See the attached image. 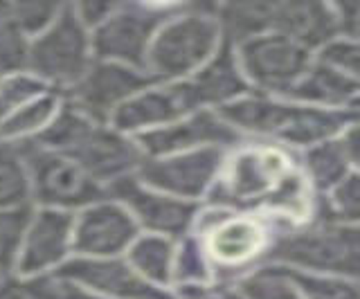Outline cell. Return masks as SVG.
I'll list each match as a JSON object with an SVG mask.
<instances>
[{
  "label": "cell",
  "instance_id": "22",
  "mask_svg": "<svg viewBox=\"0 0 360 299\" xmlns=\"http://www.w3.org/2000/svg\"><path fill=\"white\" fill-rule=\"evenodd\" d=\"M286 102L315 108L349 110L358 108V79L315 61L309 72L286 93Z\"/></svg>",
  "mask_w": 360,
  "mask_h": 299
},
{
  "label": "cell",
  "instance_id": "28",
  "mask_svg": "<svg viewBox=\"0 0 360 299\" xmlns=\"http://www.w3.org/2000/svg\"><path fill=\"white\" fill-rule=\"evenodd\" d=\"M214 281L212 265L205 257L196 234H185L176 241L174 268H172V288L174 286H210Z\"/></svg>",
  "mask_w": 360,
  "mask_h": 299
},
{
  "label": "cell",
  "instance_id": "15",
  "mask_svg": "<svg viewBox=\"0 0 360 299\" xmlns=\"http://www.w3.org/2000/svg\"><path fill=\"white\" fill-rule=\"evenodd\" d=\"M202 110L198 93L189 79L172 84H153L146 91L124 102L110 117V126L124 135L155 131L185 119L187 115Z\"/></svg>",
  "mask_w": 360,
  "mask_h": 299
},
{
  "label": "cell",
  "instance_id": "8",
  "mask_svg": "<svg viewBox=\"0 0 360 299\" xmlns=\"http://www.w3.org/2000/svg\"><path fill=\"white\" fill-rule=\"evenodd\" d=\"M183 7L185 5L120 3L104 23L90 29L93 61L120 63L146 72V52L155 32Z\"/></svg>",
  "mask_w": 360,
  "mask_h": 299
},
{
  "label": "cell",
  "instance_id": "31",
  "mask_svg": "<svg viewBox=\"0 0 360 299\" xmlns=\"http://www.w3.org/2000/svg\"><path fill=\"white\" fill-rule=\"evenodd\" d=\"M32 212V205L0 209V272L3 274H11L16 268V257L30 225Z\"/></svg>",
  "mask_w": 360,
  "mask_h": 299
},
{
  "label": "cell",
  "instance_id": "25",
  "mask_svg": "<svg viewBox=\"0 0 360 299\" xmlns=\"http://www.w3.org/2000/svg\"><path fill=\"white\" fill-rule=\"evenodd\" d=\"M63 102V95L50 91L41 95L39 99L25 104L18 108L16 113H11L7 119L0 121V142L7 144H18L39 138L45 131V126L54 119V115L59 113Z\"/></svg>",
  "mask_w": 360,
  "mask_h": 299
},
{
  "label": "cell",
  "instance_id": "34",
  "mask_svg": "<svg viewBox=\"0 0 360 299\" xmlns=\"http://www.w3.org/2000/svg\"><path fill=\"white\" fill-rule=\"evenodd\" d=\"M11 14H14L18 27L25 32V36L32 41L48 27L59 14V3H41V0H20V3H9Z\"/></svg>",
  "mask_w": 360,
  "mask_h": 299
},
{
  "label": "cell",
  "instance_id": "26",
  "mask_svg": "<svg viewBox=\"0 0 360 299\" xmlns=\"http://www.w3.org/2000/svg\"><path fill=\"white\" fill-rule=\"evenodd\" d=\"M32 205L30 173L16 144L0 142V209Z\"/></svg>",
  "mask_w": 360,
  "mask_h": 299
},
{
  "label": "cell",
  "instance_id": "30",
  "mask_svg": "<svg viewBox=\"0 0 360 299\" xmlns=\"http://www.w3.org/2000/svg\"><path fill=\"white\" fill-rule=\"evenodd\" d=\"M30 39L11 14L9 3H0V77L25 70Z\"/></svg>",
  "mask_w": 360,
  "mask_h": 299
},
{
  "label": "cell",
  "instance_id": "20",
  "mask_svg": "<svg viewBox=\"0 0 360 299\" xmlns=\"http://www.w3.org/2000/svg\"><path fill=\"white\" fill-rule=\"evenodd\" d=\"M270 32L300 43L313 54L338 39L331 3H315V0H273Z\"/></svg>",
  "mask_w": 360,
  "mask_h": 299
},
{
  "label": "cell",
  "instance_id": "13",
  "mask_svg": "<svg viewBox=\"0 0 360 299\" xmlns=\"http://www.w3.org/2000/svg\"><path fill=\"white\" fill-rule=\"evenodd\" d=\"M155 81L146 72L127 68L120 63L93 61L86 74L70 91L63 93V102H68L88 119L99 124H110L112 113L131 97L146 91Z\"/></svg>",
  "mask_w": 360,
  "mask_h": 299
},
{
  "label": "cell",
  "instance_id": "14",
  "mask_svg": "<svg viewBox=\"0 0 360 299\" xmlns=\"http://www.w3.org/2000/svg\"><path fill=\"white\" fill-rule=\"evenodd\" d=\"M133 142L138 144L144 158H162L198 149L232 151L248 140L239 131H234L217 110L202 108L169 126L138 133L133 135Z\"/></svg>",
  "mask_w": 360,
  "mask_h": 299
},
{
  "label": "cell",
  "instance_id": "33",
  "mask_svg": "<svg viewBox=\"0 0 360 299\" xmlns=\"http://www.w3.org/2000/svg\"><path fill=\"white\" fill-rule=\"evenodd\" d=\"M0 299H63V284L54 274H7L0 281Z\"/></svg>",
  "mask_w": 360,
  "mask_h": 299
},
{
  "label": "cell",
  "instance_id": "9",
  "mask_svg": "<svg viewBox=\"0 0 360 299\" xmlns=\"http://www.w3.org/2000/svg\"><path fill=\"white\" fill-rule=\"evenodd\" d=\"M16 147L27 164L32 207L77 214L79 209L108 198L106 187L95 182L72 160L39 147L34 140L18 142Z\"/></svg>",
  "mask_w": 360,
  "mask_h": 299
},
{
  "label": "cell",
  "instance_id": "27",
  "mask_svg": "<svg viewBox=\"0 0 360 299\" xmlns=\"http://www.w3.org/2000/svg\"><path fill=\"white\" fill-rule=\"evenodd\" d=\"M232 288L241 299H304L277 265H259L239 277Z\"/></svg>",
  "mask_w": 360,
  "mask_h": 299
},
{
  "label": "cell",
  "instance_id": "23",
  "mask_svg": "<svg viewBox=\"0 0 360 299\" xmlns=\"http://www.w3.org/2000/svg\"><path fill=\"white\" fill-rule=\"evenodd\" d=\"M214 16L221 29V41L236 50L245 41L270 34L273 0H236L214 5Z\"/></svg>",
  "mask_w": 360,
  "mask_h": 299
},
{
  "label": "cell",
  "instance_id": "6",
  "mask_svg": "<svg viewBox=\"0 0 360 299\" xmlns=\"http://www.w3.org/2000/svg\"><path fill=\"white\" fill-rule=\"evenodd\" d=\"M191 234L200 239V246L205 250L212 265V284L232 286L239 277L257 268L268 248L270 227L266 218L200 203Z\"/></svg>",
  "mask_w": 360,
  "mask_h": 299
},
{
  "label": "cell",
  "instance_id": "36",
  "mask_svg": "<svg viewBox=\"0 0 360 299\" xmlns=\"http://www.w3.org/2000/svg\"><path fill=\"white\" fill-rule=\"evenodd\" d=\"M120 3H97V0H93V3H72L75 7V12L79 16V20L84 23V27L90 32V29H95L97 25H101L104 20L115 12V7Z\"/></svg>",
  "mask_w": 360,
  "mask_h": 299
},
{
  "label": "cell",
  "instance_id": "39",
  "mask_svg": "<svg viewBox=\"0 0 360 299\" xmlns=\"http://www.w3.org/2000/svg\"><path fill=\"white\" fill-rule=\"evenodd\" d=\"M5 277H7V274H3V272H0V281H3V279H5Z\"/></svg>",
  "mask_w": 360,
  "mask_h": 299
},
{
  "label": "cell",
  "instance_id": "35",
  "mask_svg": "<svg viewBox=\"0 0 360 299\" xmlns=\"http://www.w3.org/2000/svg\"><path fill=\"white\" fill-rule=\"evenodd\" d=\"M315 61L322 65H329V68L356 77L358 79V70H360V50H358V41L352 39H342L338 36L329 41L326 46H322L315 52Z\"/></svg>",
  "mask_w": 360,
  "mask_h": 299
},
{
  "label": "cell",
  "instance_id": "24",
  "mask_svg": "<svg viewBox=\"0 0 360 299\" xmlns=\"http://www.w3.org/2000/svg\"><path fill=\"white\" fill-rule=\"evenodd\" d=\"M174 254L176 241L158 234H140L131 243V248L124 252V259L142 279L169 291L172 288Z\"/></svg>",
  "mask_w": 360,
  "mask_h": 299
},
{
  "label": "cell",
  "instance_id": "3",
  "mask_svg": "<svg viewBox=\"0 0 360 299\" xmlns=\"http://www.w3.org/2000/svg\"><path fill=\"white\" fill-rule=\"evenodd\" d=\"M34 142L72 160L101 187L133 175L144 160L133 138L88 119L68 102H61L59 113Z\"/></svg>",
  "mask_w": 360,
  "mask_h": 299
},
{
  "label": "cell",
  "instance_id": "1",
  "mask_svg": "<svg viewBox=\"0 0 360 299\" xmlns=\"http://www.w3.org/2000/svg\"><path fill=\"white\" fill-rule=\"evenodd\" d=\"M202 205L232 212L264 209L270 218L302 225L313 214V190L304 178L295 151L266 142H245L232 149Z\"/></svg>",
  "mask_w": 360,
  "mask_h": 299
},
{
  "label": "cell",
  "instance_id": "10",
  "mask_svg": "<svg viewBox=\"0 0 360 299\" xmlns=\"http://www.w3.org/2000/svg\"><path fill=\"white\" fill-rule=\"evenodd\" d=\"M234 52L252 91L277 99L286 97L290 88L309 72L315 57L300 43L273 32L241 43Z\"/></svg>",
  "mask_w": 360,
  "mask_h": 299
},
{
  "label": "cell",
  "instance_id": "19",
  "mask_svg": "<svg viewBox=\"0 0 360 299\" xmlns=\"http://www.w3.org/2000/svg\"><path fill=\"white\" fill-rule=\"evenodd\" d=\"M295 160L311 185L313 196L326 194L358 169V124L345 128L333 140L297 151Z\"/></svg>",
  "mask_w": 360,
  "mask_h": 299
},
{
  "label": "cell",
  "instance_id": "32",
  "mask_svg": "<svg viewBox=\"0 0 360 299\" xmlns=\"http://www.w3.org/2000/svg\"><path fill=\"white\" fill-rule=\"evenodd\" d=\"M50 91L52 88L39 81L37 77L30 74L27 70L3 74L0 77V121Z\"/></svg>",
  "mask_w": 360,
  "mask_h": 299
},
{
  "label": "cell",
  "instance_id": "37",
  "mask_svg": "<svg viewBox=\"0 0 360 299\" xmlns=\"http://www.w3.org/2000/svg\"><path fill=\"white\" fill-rule=\"evenodd\" d=\"M338 36L358 41V5L356 3H331Z\"/></svg>",
  "mask_w": 360,
  "mask_h": 299
},
{
  "label": "cell",
  "instance_id": "11",
  "mask_svg": "<svg viewBox=\"0 0 360 299\" xmlns=\"http://www.w3.org/2000/svg\"><path fill=\"white\" fill-rule=\"evenodd\" d=\"M223 149H198L162 158H144L135 171L144 187L180 201L200 203L219 178L225 156Z\"/></svg>",
  "mask_w": 360,
  "mask_h": 299
},
{
  "label": "cell",
  "instance_id": "29",
  "mask_svg": "<svg viewBox=\"0 0 360 299\" xmlns=\"http://www.w3.org/2000/svg\"><path fill=\"white\" fill-rule=\"evenodd\" d=\"M279 270L292 281L304 299H358V279H347V277L335 274L297 272L288 268Z\"/></svg>",
  "mask_w": 360,
  "mask_h": 299
},
{
  "label": "cell",
  "instance_id": "16",
  "mask_svg": "<svg viewBox=\"0 0 360 299\" xmlns=\"http://www.w3.org/2000/svg\"><path fill=\"white\" fill-rule=\"evenodd\" d=\"M142 230L112 198H104L75 214L72 225V257L112 259L122 257Z\"/></svg>",
  "mask_w": 360,
  "mask_h": 299
},
{
  "label": "cell",
  "instance_id": "17",
  "mask_svg": "<svg viewBox=\"0 0 360 299\" xmlns=\"http://www.w3.org/2000/svg\"><path fill=\"white\" fill-rule=\"evenodd\" d=\"M52 274L63 284L79 286L108 299H176L172 291H165V288H158L142 279L124 257H70Z\"/></svg>",
  "mask_w": 360,
  "mask_h": 299
},
{
  "label": "cell",
  "instance_id": "7",
  "mask_svg": "<svg viewBox=\"0 0 360 299\" xmlns=\"http://www.w3.org/2000/svg\"><path fill=\"white\" fill-rule=\"evenodd\" d=\"M90 63V32L79 20L72 3H65L52 23L30 41L25 70L63 95L86 74Z\"/></svg>",
  "mask_w": 360,
  "mask_h": 299
},
{
  "label": "cell",
  "instance_id": "38",
  "mask_svg": "<svg viewBox=\"0 0 360 299\" xmlns=\"http://www.w3.org/2000/svg\"><path fill=\"white\" fill-rule=\"evenodd\" d=\"M63 299H108V297L95 295L90 291H84V288H79V286H72V284H63Z\"/></svg>",
  "mask_w": 360,
  "mask_h": 299
},
{
  "label": "cell",
  "instance_id": "5",
  "mask_svg": "<svg viewBox=\"0 0 360 299\" xmlns=\"http://www.w3.org/2000/svg\"><path fill=\"white\" fill-rule=\"evenodd\" d=\"M221 46L214 5H185L155 32L146 52V74L155 84L189 79Z\"/></svg>",
  "mask_w": 360,
  "mask_h": 299
},
{
  "label": "cell",
  "instance_id": "18",
  "mask_svg": "<svg viewBox=\"0 0 360 299\" xmlns=\"http://www.w3.org/2000/svg\"><path fill=\"white\" fill-rule=\"evenodd\" d=\"M75 214L34 207L11 274H52L72 257Z\"/></svg>",
  "mask_w": 360,
  "mask_h": 299
},
{
  "label": "cell",
  "instance_id": "12",
  "mask_svg": "<svg viewBox=\"0 0 360 299\" xmlns=\"http://www.w3.org/2000/svg\"><path fill=\"white\" fill-rule=\"evenodd\" d=\"M106 192L108 198L127 207V212L140 230H146V234L167 237L172 241H180L189 234L200 212V203L153 192L135 178V173L108 185Z\"/></svg>",
  "mask_w": 360,
  "mask_h": 299
},
{
  "label": "cell",
  "instance_id": "2",
  "mask_svg": "<svg viewBox=\"0 0 360 299\" xmlns=\"http://www.w3.org/2000/svg\"><path fill=\"white\" fill-rule=\"evenodd\" d=\"M214 110L245 140H268L266 144L273 142L275 147L295 153L333 140L345 128L358 124V108H315L259 93H250Z\"/></svg>",
  "mask_w": 360,
  "mask_h": 299
},
{
  "label": "cell",
  "instance_id": "21",
  "mask_svg": "<svg viewBox=\"0 0 360 299\" xmlns=\"http://www.w3.org/2000/svg\"><path fill=\"white\" fill-rule=\"evenodd\" d=\"M189 81L198 93L202 108H212V110L255 93L239 68L234 48L228 46L225 41H221L214 57L196 74L189 77Z\"/></svg>",
  "mask_w": 360,
  "mask_h": 299
},
{
  "label": "cell",
  "instance_id": "4",
  "mask_svg": "<svg viewBox=\"0 0 360 299\" xmlns=\"http://www.w3.org/2000/svg\"><path fill=\"white\" fill-rule=\"evenodd\" d=\"M270 241L259 265H279V268L335 274L358 279L360 272V237L358 225L345 223H309L295 225L286 218H270Z\"/></svg>",
  "mask_w": 360,
  "mask_h": 299
}]
</instances>
